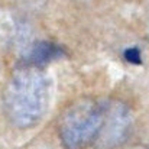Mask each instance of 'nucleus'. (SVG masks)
Here are the masks:
<instances>
[{
    "instance_id": "f257e3e1",
    "label": "nucleus",
    "mask_w": 149,
    "mask_h": 149,
    "mask_svg": "<svg viewBox=\"0 0 149 149\" xmlns=\"http://www.w3.org/2000/svg\"><path fill=\"white\" fill-rule=\"evenodd\" d=\"M49 104V81L35 65L19 68L9 80L3 106L10 123L20 129L35 126L44 117Z\"/></svg>"
},
{
    "instance_id": "7ed1b4c3",
    "label": "nucleus",
    "mask_w": 149,
    "mask_h": 149,
    "mask_svg": "<svg viewBox=\"0 0 149 149\" xmlns=\"http://www.w3.org/2000/svg\"><path fill=\"white\" fill-rule=\"evenodd\" d=\"M59 54H61V49H59L58 47H55V45H52V44H48V42H41V44H38V45L32 49L31 55H29L28 65L39 67V64L56 58Z\"/></svg>"
},
{
    "instance_id": "f03ea898",
    "label": "nucleus",
    "mask_w": 149,
    "mask_h": 149,
    "mask_svg": "<svg viewBox=\"0 0 149 149\" xmlns=\"http://www.w3.org/2000/svg\"><path fill=\"white\" fill-rule=\"evenodd\" d=\"M110 106L84 99L72 103L59 120V136L67 149H83L106 132Z\"/></svg>"
},
{
    "instance_id": "20e7f679",
    "label": "nucleus",
    "mask_w": 149,
    "mask_h": 149,
    "mask_svg": "<svg viewBox=\"0 0 149 149\" xmlns=\"http://www.w3.org/2000/svg\"><path fill=\"white\" fill-rule=\"evenodd\" d=\"M125 56H126L127 61H130V62H133V64H139V62H141V52H139L138 48H130V49H127L125 52Z\"/></svg>"
}]
</instances>
